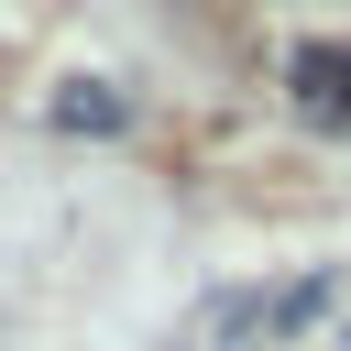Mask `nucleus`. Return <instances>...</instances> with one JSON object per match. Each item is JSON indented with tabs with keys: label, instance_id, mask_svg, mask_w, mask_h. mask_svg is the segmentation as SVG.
Returning <instances> with one entry per match:
<instances>
[{
	"label": "nucleus",
	"instance_id": "nucleus-1",
	"mask_svg": "<svg viewBox=\"0 0 351 351\" xmlns=\"http://www.w3.org/2000/svg\"><path fill=\"white\" fill-rule=\"evenodd\" d=\"M318 318H329V274H285V285H241V296H219V307H208L219 351H274V340H296V329H318Z\"/></svg>",
	"mask_w": 351,
	"mask_h": 351
},
{
	"label": "nucleus",
	"instance_id": "nucleus-2",
	"mask_svg": "<svg viewBox=\"0 0 351 351\" xmlns=\"http://www.w3.org/2000/svg\"><path fill=\"white\" fill-rule=\"evenodd\" d=\"M285 99H296V121L351 132V44H296L285 55Z\"/></svg>",
	"mask_w": 351,
	"mask_h": 351
}]
</instances>
